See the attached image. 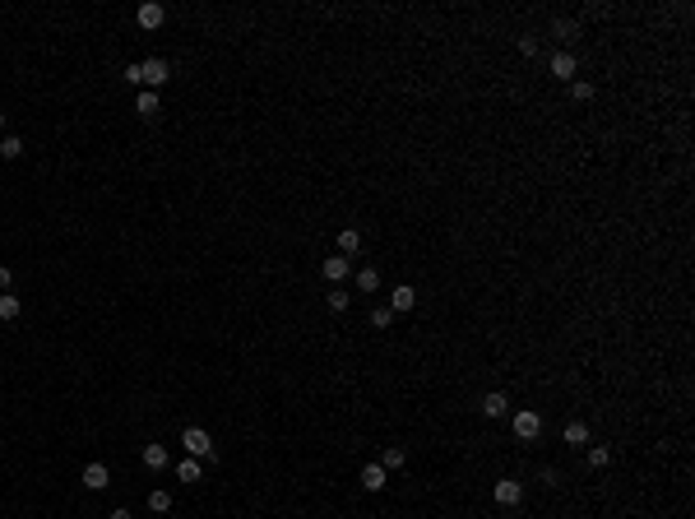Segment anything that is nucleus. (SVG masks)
<instances>
[{"label": "nucleus", "mask_w": 695, "mask_h": 519, "mask_svg": "<svg viewBox=\"0 0 695 519\" xmlns=\"http://www.w3.org/2000/svg\"><path fill=\"white\" fill-rule=\"evenodd\" d=\"M10 287H14V269L0 265V292H10Z\"/></svg>", "instance_id": "cd10ccee"}, {"label": "nucleus", "mask_w": 695, "mask_h": 519, "mask_svg": "<svg viewBox=\"0 0 695 519\" xmlns=\"http://www.w3.org/2000/svg\"><path fill=\"white\" fill-rule=\"evenodd\" d=\"M325 301H330V311H348V301H353V297H348L343 287H334V292H330V297H325Z\"/></svg>", "instance_id": "393cba45"}, {"label": "nucleus", "mask_w": 695, "mask_h": 519, "mask_svg": "<svg viewBox=\"0 0 695 519\" xmlns=\"http://www.w3.org/2000/svg\"><path fill=\"white\" fill-rule=\"evenodd\" d=\"M375 464L389 473V468H403V464H408V454H403V445H385V454H380Z\"/></svg>", "instance_id": "2eb2a0df"}, {"label": "nucleus", "mask_w": 695, "mask_h": 519, "mask_svg": "<svg viewBox=\"0 0 695 519\" xmlns=\"http://www.w3.org/2000/svg\"><path fill=\"white\" fill-rule=\"evenodd\" d=\"M357 287H362V292H380V269H357Z\"/></svg>", "instance_id": "6ab92c4d"}, {"label": "nucleus", "mask_w": 695, "mask_h": 519, "mask_svg": "<svg viewBox=\"0 0 695 519\" xmlns=\"http://www.w3.org/2000/svg\"><path fill=\"white\" fill-rule=\"evenodd\" d=\"M139 79H144V89H163L167 79H172V65H167L163 56H149V61H139Z\"/></svg>", "instance_id": "f257e3e1"}, {"label": "nucleus", "mask_w": 695, "mask_h": 519, "mask_svg": "<svg viewBox=\"0 0 695 519\" xmlns=\"http://www.w3.org/2000/svg\"><path fill=\"white\" fill-rule=\"evenodd\" d=\"M570 98L575 102H589V98H594V84H589V79H575V84H570Z\"/></svg>", "instance_id": "5701e85b"}, {"label": "nucleus", "mask_w": 695, "mask_h": 519, "mask_svg": "<svg viewBox=\"0 0 695 519\" xmlns=\"http://www.w3.org/2000/svg\"><path fill=\"white\" fill-rule=\"evenodd\" d=\"M561 436H565V445H589V427H584L580 418H575V422H565V431H561Z\"/></svg>", "instance_id": "a211bd4d"}, {"label": "nucleus", "mask_w": 695, "mask_h": 519, "mask_svg": "<svg viewBox=\"0 0 695 519\" xmlns=\"http://www.w3.org/2000/svg\"><path fill=\"white\" fill-rule=\"evenodd\" d=\"M320 274H325V278H330V283H334V287H339V283H343V278L353 274V265H348V255H330V260H325V265H320Z\"/></svg>", "instance_id": "423d86ee"}, {"label": "nucleus", "mask_w": 695, "mask_h": 519, "mask_svg": "<svg viewBox=\"0 0 695 519\" xmlns=\"http://www.w3.org/2000/svg\"><path fill=\"white\" fill-rule=\"evenodd\" d=\"M510 427H515V436L519 441H538V431H542V418L533 408H519L515 418H510Z\"/></svg>", "instance_id": "7ed1b4c3"}, {"label": "nucleus", "mask_w": 695, "mask_h": 519, "mask_svg": "<svg viewBox=\"0 0 695 519\" xmlns=\"http://www.w3.org/2000/svg\"><path fill=\"white\" fill-rule=\"evenodd\" d=\"M491 496H496V506H519V501H524V482H515V477H501V482L491 487Z\"/></svg>", "instance_id": "39448f33"}, {"label": "nucleus", "mask_w": 695, "mask_h": 519, "mask_svg": "<svg viewBox=\"0 0 695 519\" xmlns=\"http://www.w3.org/2000/svg\"><path fill=\"white\" fill-rule=\"evenodd\" d=\"M107 482H111V468L107 464H89V468H84V487H89V492H102Z\"/></svg>", "instance_id": "f8f14e48"}, {"label": "nucleus", "mask_w": 695, "mask_h": 519, "mask_svg": "<svg viewBox=\"0 0 695 519\" xmlns=\"http://www.w3.org/2000/svg\"><path fill=\"white\" fill-rule=\"evenodd\" d=\"M144 468H149V473H163L167 464H172V459H167V445H144Z\"/></svg>", "instance_id": "6e6552de"}, {"label": "nucleus", "mask_w": 695, "mask_h": 519, "mask_svg": "<svg viewBox=\"0 0 695 519\" xmlns=\"http://www.w3.org/2000/svg\"><path fill=\"white\" fill-rule=\"evenodd\" d=\"M362 251V232H357V227H343L339 232V255H357Z\"/></svg>", "instance_id": "dca6fc26"}, {"label": "nucleus", "mask_w": 695, "mask_h": 519, "mask_svg": "<svg viewBox=\"0 0 695 519\" xmlns=\"http://www.w3.org/2000/svg\"><path fill=\"white\" fill-rule=\"evenodd\" d=\"M506 413H510V399L501 394V389L482 394V418H491V422H496V418H506Z\"/></svg>", "instance_id": "0eeeda50"}, {"label": "nucleus", "mask_w": 695, "mask_h": 519, "mask_svg": "<svg viewBox=\"0 0 695 519\" xmlns=\"http://www.w3.org/2000/svg\"><path fill=\"white\" fill-rule=\"evenodd\" d=\"M149 510H154V515H167V510H172V492H163V487L149 492Z\"/></svg>", "instance_id": "412c9836"}, {"label": "nucleus", "mask_w": 695, "mask_h": 519, "mask_svg": "<svg viewBox=\"0 0 695 519\" xmlns=\"http://www.w3.org/2000/svg\"><path fill=\"white\" fill-rule=\"evenodd\" d=\"M111 519H134V515H130V510H111Z\"/></svg>", "instance_id": "c85d7f7f"}, {"label": "nucleus", "mask_w": 695, "mask_h": 519, "mask_svg": "<svg viewBox=\"0 0 695 519\" xmlns=\"http://www.w3.org/2000/svg\"><path fill=\"white\" fill-rule=\"evenodd\" d=\"M181 445H186V454H195V459H213V436L204 427H186L181 431Z\"/></svg>", "instance_id": "f03ea898"}, {"label": "nucleus", "mask_w": 695, "mask_h": 519, "mask_svg": "<svg viewBox=\"0 0 695 519\" xmlns=\"http://www.w3.org/2000/svg\"><path fill=\"white\" fill-rule=\"evenodd\" d=\"M0 130H5V111H0Z\"/></svg>", "instance_id": "c756f323"}, {"label": "nucleus", "mask_w": 695, "mask_h": 519, "mask_svg": "<svg viewBox=\"0 0 695 519\" xmlns=\"http://www.w3.org/2000/svg\"><path fill=\"white\" fill-rule=\"evenodd\" d=\"M177 477H181V482H199V477H204V464H199L195 454H186V459L177 464Z\"/></svg>", "instance_id": "4468645a"}, {"label": "nucleus", "mask_w": 695, "mask_h": 519, "mask_svg": "<svg viewBox=\"0 0 695 519\" xmlns=\"http://www.w3.org/2000/svg\"><path fill=\"white\" fill-rule=\"evenodd\" d=\"M413 306H418V292H413L408 283H399L394 292H389V311L399 315V311H413Z\"/></svg>", "instance_id": "1a4fd4ad"}, {"label": "nucleus", "mask_w": 695, "mask_h": 519, "mask_svg": "<svg viewBox=\"0 0 695 519\" xmlns=\"http://www.w3.org/2000/svg\"><path fill=\"white\" fill-rule=\"evenodd\" d=\"M23 315V301L14 292H0V320H19Z\"/></svg>", "instance_id": "f3484780"}, {"label": "nucleus", "mask_w": 695, "mask_h": 519, "mask_svg": "<svg viewBox=\"0 0 695 519\" xmlns=\"http://www.w3.org/2000/svg\"><path fill=\"white\" fill-rule=\"evenodd\" d=\"M134 111H139L144 121H154L158 111H163V102H158V93H154V89H139V98H134Z\"/></svg>", "instance_id": "9d476101"}, {"label": "nucleus", "mask_w": 695, "mask_h": 519, "mask_svg": "<svg viewBox=\"0 0 695 519\" xmlns=\"http://www.w3.org/2000/svg\"><path fill=\"white\" fill-rule=\"evenodd\" d=\"M163 19H167V10L158 5V0H144L139 10H134V23H139L144 33H154V28H163Z\"/></svg>", "instance_id": "20e7f679"}, {"label": "nucleus", "mask_w": 695, "mask_h": 519, "mask_svg": "<svg viewBox=\"0 0 695 519\" xmlns=\"http://www.w3.org/2000/svg\"><path fill=\"white\" fill-rule=\"evenodd\" d=\"M552 33H556V37H575V23H570V19H556Z\"/></svg>", "instance_id": "bb28decb"}, {"label": "nucleus", "mask_w": 695, "mask_h": 519, "mask_svg": "<svg viewBox=\"0 0 695 519\" xmlns=\"http://www.w3.org/2000/svg\"><path fill=\"white\" fill-rule=\"evenodd\" d=\"M19 154H23V139H19V135H5V139H0V158H5V163H14Z\"/></svg>", "instance_id": "aec40b11"}, {"label": "nucleus", "mask_w": 695, "mask_h": 519, "mask_svg": "<svg viewBox=\"0 0 695 519\" xmlns=\"http://www.w3.org/2000/svg\"><path fill=\"white\" fill-rule=\"evenodd\" d=\"M385 477H389V473H385L380 464H366V468H362V487H366V492H385V487H389Z\"/></svg>", "instance_id": "ddd939ff"}, {"label": "nucleus", "mask_w": 695, "mask_h": 519, "mask_svg": "<svg viewBox=\"0 0 695 519\" xmlns=\"http://www.w3.org/2000/svg\"><path fill=\"white\" fill-rule=\"evenodd\" d=\"M519 56H538V37L533 33H519Z\"/></svg>", "instance_id": "a878e982"}, {"label": "nucleus", "mask_w": 695, "mask_h": 519, "mask_svg": "<svg viewBox=\"0 0 695 519\" xmlns=\"http://www.w3.org/2000/svg\"><path fill=\"white\" fill-rule=\"evenodd\" d=\"M612 464V450L607 445H589V468H607Z\"/></svg>", "instance_id": "4be33fe9"}, {"label": "nucleus", "mask_w": 695, "mask_h": 519, "mask_svg": "<svg viewBox=\"0 0 695 519\" xmlns=\"http://www.w3.org/2000/svg\"><path fill=\"white\" fill-rule=\"evenodd\" d=\"M389 320H394V311H389V306H375L371 311V325H375V330H389Z\"/></svg>", "instance_id": "b1692460"}, {"label": "nucleus", "mask_w": 695, "mask_h": 519, "mask_svg": "<svg viewBox=\"0 0 695 519\" xmlns=\"http://www.w3.org/2000/svg\"><path fill=\"white\" fill-rule=\"evenodd\" d=\"M575 70H580V61H575L570 51H552V75L556 79H575Z\"/></svg>", "instance_id": "9b49d317"}]
</instances>
